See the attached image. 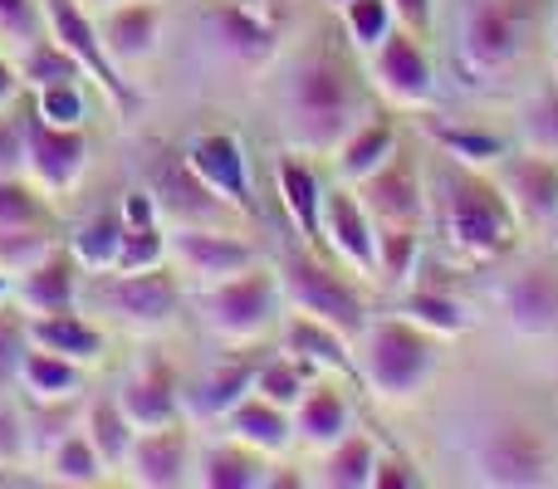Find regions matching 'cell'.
<instances>
[{
    "label": "cell",
    "mask_w": 558,
    "mask_h": 489,
    "mask_svg": "<svg viewBox=\"0 0 558 489\" xmlns=\"http://www.w3.org/2000/svg\"><path fill=\"white\" fill-rule=\"evenodd\" d=\"M284 133L304 152H333L353 133V98L333 64H299L284 88Z\"/></svg>",
    "instance_id": "1"
},
{
    "label": "cell",
    "mask_w": 558,
    "mask_h": 489,
    "mask_svg": "<svg viewBox=\"0 0 558 489\" xmlns=\"http://www.w3.org/2000/svg\"><path fill=\"white\" fill-rule=\"evenodd\" d=\"M436 192H441V235H446V245H451L456 259L485 265V259H495L505 245H510L514 216H510V206L500 201L495 186L475 182V176L446 172Z\"/></svg>",
    "instance_id": "2"
},
{
    "label": "cell",
    "mask_w": 558,
    "mask_h": 489,
    "mask_svg": "<svg viewBox=\"0 0 558 489\" xmlns=\"http://www.w3.org/2000/svg\"><path fill=\"white\" fill-rule=\"evenodd\" d=\"M432 363H436L432 338L416 323H407V318H387V323L363 328V377L387 402L412 396L432 377Z\"/></svg>",
    "instance_id": "3"
},
{
    "label": "cell",
    "mask_w": 558,
    "mask_h": 489,
    "mask_svg": "<svg viewBox=\"0 0 558 489\" xmlns=\"http://www.w3.org/2000/svg\"><path fill=\"white\" fill-rule=\"evenodd\" d=\"M520 39L524 25L514 0H456V59L465 64V74L495 78L514 64Z\"/></svg>",
    "instance_id": "4"
},
{
    "label": "cell",
    "mask_w": 558,
    "mask_h": 489,
    "mask_svg": "<svg viewBox=\"0 0 558 489\" xmlns=\"http://www.w3.org/2000/svg\"><path fill=\"white\" fill-rule=\"evenodd\" d=\"M465 465H471L475 485H495V489H530L549 480V451L524 426H510V421L475 431Z\"/></svg>",
    "instance_id": "5"
},
{
    "label": "cell",
    "mask_w": 558,
    "mask_h": 489,
    "mask_svg": "<svg viewBox=\"0 0 558 489\" xmlns=\"http://www.w3.org/2000/svg\"><path fill=\"white\" fill-rule=\"evenodd\" d=\"M279 289H284V298H289V304H294L304 318H314V323L333 328L338 338H363V328H367L363 304H357L353 289H348L338 274H328L324 265H314V259H304V255L284 259Z\"/></svg>",
    "instance_id": "6"
},
{
    "label": "cell",
    "mask_w": 558,
    "mask_h": 489,
    "mask_svg": "<svg viewBox=\"0 0 558 489\" xmlns=\"http://www.w3.org/2000/svg\"><path fill=\"white\" fill-rule=\"evenodd\" d=\"M495 192L510 206L514 225H549L558 216V157L554 152L500 157Z\"/></svg>",
    "instance_id": "7"
},
{
    "label": "cell",
    "mask_w": 558,
    "mask_h": 489,
    "mask_svg": "<svg viewBox=\"0 0 558 489\" xmlns=\"http://www.w3.org/2000/svg\"><path fill=\"white\" fill-rule=\"evenodd\" d=\"M206 323L216 328L231 343H245L255 338L275 314V284L265 274H231L206 294Z\"/></svg>",
    "instance_id": "8"
},
{
    "label": "cell",
    "mask_w": 558,
    "mask_h": 489,
    "mask_svg": "<svg viewBox=\"0 0 558 489\" xmlns=\"http://www.w3.org/2000/svg\"><path fill=\"white\" fill-rule=\"evenodd\" d=\"M505 323L520 338H549L558 333V279L549 269H520L495 289Z\"/></svg>",
    "instance_id": "9"
},
{
    "label": "cell",
    "mask_w": 558,
    "mask_h": 489,
    "mask_svg": "<svg viewBox=\"0 0 558 489\" xmlns=\"http://www.w3.org/2000/svg\"><path fill=\"white\" fill-rule=\"evenodd\" d=\"M373 84L397 108L432 103V64H426V54L416 49L412 35H387L373 49Z\"/></svg>",
    "instance_id": "10"
},
{
    "label": "cell",
    "mask_w": 558,
    "mask_h": 489,
    "mask_svg": "<svg viewBox=\"0 0 558 489\" xmlns=\"http://www.w3.org/2000/svg\"><path fill=\"white\" fill-rule=\"evenodd\" d=\"M318 231L328 235L333 255L343 259V265H353L357 274H373V269H377V231H373V221H367V211H363V201H357V196H348V192L324 196Z\"/></svg>",
    "instance_id": "11"
},
{
    "label": "cell",
    "mask_w": 558,
    "mask_h": 489,
    "mask_svg": "<svg viewBox=\"0 0 558 489\" xmlns=\"http://www.w3.org/2000/svg\"><path fill=\"white\" fill-rule=\"evenodd\" d=\"M172 255L186 274L211 279V284H221V279L251 269V249H245L241 241H231V235H211V231H182L172 241Z\"/></svg>",
    "instance_id": "12"
},
{
    "label": "cell",
    "mask_w": 558,
    "mask_h": 489,
    "mask_svg": "<svg viewBox=\"0 0 558 489\" xmlns=\"http://www.w3.org/2000/svg\"><path fill=\"white\" fill-rule=\"evenodd\" d=\"M363 211L387 225H412L422 216V192H416L412 167L383 162L373 176H363Z\"/></svg>",
    "instance_id": "13"
},
{
    "label": "cell",
    "mask_w": 558,
    "mask_h": 489,
    "mask_svg": "<svg viewBox=\"0 0 558 489\" xmlns=\"http://www.w3.org/2000/svg\"><path fill=\"white\" fill-rule=\"evenodd\" d=\"M45 15H49V25H54L59 49H64V54H74V64L94 69L98 84H104L113 98H123V88H118L113 69H108L104 49H98V39H94V25H88V20L74 10V0H45Z\"/></svg>",
    "instance_id": "14"
},
{
    "label": "cell",
    "mask_w": 558,
    "mask_h": 489,
    "mask_svg": "<svg viewBox=\"0 0 558 489\" xmlns=\"http://www.w3.org/2000/svg\"><path fill=\"white\" fill-rule=\"evenodd\" d=\"M186 167H192L221 201L245 206V157L231 137H202V143L192 147V157H186Z\"/></svg>",
    "instance_id": "15"
},
{
    "label": "cell",
    "mask_w": 558,
    "mask_h": 489,
    "mask_svg": "<svg viewBox=\"0 0 558 489\" xmlns=\"http://www.w3.org/2000/svg\"><path fill=\"white\" fill-rule=\"evenodd\" d=\"M108 304H113V314L133 318V323H162L177 304V289L167 274L133 269V274H123L113 289H108Z\"/></svg>",
    "instance_id": "16"
},
{
    "label": "cell",
    "mask_w": 558,
    "mask_h": 489,
    "mask_svg": "<svg viewBox=\"0 0 558 489\" xmlns=\"http://www.w3.org/2000/svg\"><path fill=\"white\" fill-rule=\"evenodd\" d=\"M128 455H133V475L143 485H177L186 470V445L167 426L162 431H143V441L128 445Z\"/></svg>",
    "instance_id": "17"
},
{
    "label": "cell",
    "mask_w": 558,
    "mask_h": 489,
    "mask_svg": "<svg viewBox=\"0 0 558 489\" xmlns=\"http://www.w3.org/2000/svg\"><path fill=\"white\" fill-rule=\"evenodd\" d=\"M294 431L304 436L308 445H338L348 436V406H343V396L328 392V387H314L308 396H299Z\"/></svg>",
    "instance_id": "18"
},
{
    "label": "cell",
    "mask_w": 558,
    "mask_h": 489,
    "mask_svg": "<svg viewBox=\"0 0 558 489\" xmlns=\"http://www.w3.org/2000/svg\"><path fill=\"white\" fill-rule=\"evenodd\" d=\"M29 162L45 176L49 186H69L84 167V137L74 133H49V127H35L29 133Z\"/></svg>",
    "instance_id": "19"
},
{
    "label": "cell",
    "mask_w": 558,
    "mask_h": 489,
    "mask_svg": "<svg viewBox=\"0 0 558 489\" xmlns=\"http://www.w3.org/2000/svg\"><path fill=\"white\" fill-rule=\"evenodd\" d=\"M231 431H235V441L255 445V451H270V455L289 445L284 406H270L265 396H255V402H235V406H231Z\"/></svg>",
    "instance_id": "20"
},
{
    "label": "cell",
    "mask_w": 558,
    "mask_h": 489,
    "mask_svg": "<svg viewBox=\"0 0 558 489\" xmlns=\"http://www.w3.org/2000/svg\"><path fill=\"white\" fill-rule=\"evenodd\" d=\"M383 162H392V127H387V123L353 127V133L343 137V147H338V172H343L348 182L373 176Z\"/></svg>",
    "instance_id": "21"
},
{
    "label": "cell",
    "mask_w": 558,
    "mask_h": 489,
    "mask_svg": "<svg viewBox=\"0 0 558 489\" xmlns=\"http://www.w3.org/2000/svg\"><path fill=\"white\" fill-rule=\"evenodd\" d=\"M373 470H377V451L367 436H343V441L333 445V455H328L324 465V485L333 489H367L373 485Z\"/></svg>",
    "instance_id": "22"
},
{
    "label": "cell",
    "mask_w": 558,
    "mask_h": 489,
    "mask_svg": "<svg viewBox=\"0 0 558 489\" xmlns=\"http://www.w3.org/2000/svg\"><path fill=\"white\" fill-rule=\"evenodd\" d=\"M279 196H284L289 216L304 235L318 231V216H324V196H318V182L304 162H279Z\"/></svg>",
    "instance_id": "23"
},
{
    "label": "cell",
    "mask_w": 558,
    "mask_h": 489,
    "mask_svg": "<svg viewBox=\"0 0 558 489\" xmlns=\"http://www.w3.org/2000/svg\"><path fill=\"white\" fill-rule=\"evenodd\" d=\"M118 412H123L128 426H137V431H162V426H172V392H167L162 382H147V377H137V382L123 387V402H118Z\"/></svg>",
    "instance_id": "24"
},
{
    "label": "cell",
    "mask_w": 558,
    "mask_h": 489,
    "mask_svg": "<svg viewBox=\"0 0 558 489\" xmlns=\"http://www.w3.org/2000/svg\"><path fill=\"white\" fill-rule=\"evenodd\" d=\"M520 137H524L530 152H554L558 157V88H539L534 98H524Z\"/></svg>",
    "instance_id": "25"
},
{
    "label": "cell",
    "mask_w": 558,
    "mask_h": 489,
    "mask_svg": "<svg viewBox=\"0 0 558 489\" xmlns=\"http://www.w3.org/2000/svg\"><path fill=\"white\" fill-rule=\"evenodd\" d=\"M35 343L45 347V353H59V357H98V333H88L84 323H74V318H64V314H54V318H39L35 328Z\"/></svg>",
    "instance_id": "26"
},
{
    "label": "cell",
    "mask_w": 558,
    "mask_h": 489,
    "mask_svg": "<svg viewBox=\"0 0 558 489\" xmlns=\"http://www.w3.org/2000/svg\"><path fill=\"white\" fill-rule=\"evenodd\" d=\"M348 338H338L333 328L314 323V318L299 314L294 323H289V353L308 357V363H324V367H348V353H343Z\"/></svg>",
    "instance_id": "27"
},
{
    "label": "cell",
    "mask_w": 558,
    "mask_h": 489,
    "mask_svg": "<svg viewBox=\"0 0 558 489\" xmlns=\"http://www.w3.org/2000/svg\"><path fill=\"white\" fill-rule=\"evenodd\" d=\"M157 39V15L147 5H128L108 20V49L113 54H147Z\"/></svg>",
    "instance_id": "28"
},
{
    "label": "cell",
    "mask_w": 558,
    "mask_h": 489,
    "mask_svg": "<svg viewBox=\"0 0 558 489\" xmlns=\"http://www.w3.org/2000/svg\"><path fill=\"white\" fill-rule=\"evenodd\" d=\"M402 314H407V323H416L422 333L451 338V333H461L465 328V308L456 304V298H446V294H412Z\"/></svg>",
    "instance_id": "29"
},
{
    "label": "cell",
    "mask_w": 558,
    "mask_h": 489,
    "mask_svg": "<svg viewBox=\"0 0 558 489\" xmlns=\"http://www.w3.org/2000/svg\"><path fill=\"white\" fill-rule=\"evenodd\" d=\"M162 192H167V206H172L177 216H216L211 186H206L192 167H167V172H162Z\"/></svg>",
    "instance_id": "30"
},
{
    "label": "cell",
    "mask_w": 558,
    "mask_h": 489,
    "mask_svg": "<svg viewBox=\"0 0 558 489\" xmlns=\"http://www.w3.org/2000/svg\"><path fill=\"white\" fill-rule=\"evenodd\" d=\"M343 20H348V35H353L357 49H377L392 35V5H387V0H348Z\"/></svg>",
    "instance_id": "31"
},
{
    "label": "cell",
    "mask_w": 558,
    "mask_h": 489,
    "mask_svg": "<svg viewBox=\"0 0 558 489\" xmlns=\"http://www.w3.org/2000/svg\"><path fill=\"white\" fill-rule=\"evenodd\" d=\"M25 304L35 314H64L69 304V269L64 265H39L35 274L25 279Z\"/></svg>",
    "instance_id": "32"
},
{
    "label": "cell",
    "mask_w": 558,
    "mask_h": 489,
    "mask_svg": "<svg viewBox=\"0 0 558 489\" xmlns=\"http://www.w3.org/2000/svg\"><path fill=\"white\" fill-rule=\"evenodd\" d=\"M118 241H123L118 216H98V221H88L84 231H78V259L94 269H108L118 259Z\"/></svg>",
    "instance_id": "33"
},
{
    "label": "cell",
    "mask_w": 558,
    "mask_h": 489,
    "mask_svg": "<svg viewBox=\"0 0 558 489\" xmlns=\"http://www.w3.org/2000/svg\"><path fill=\"white\" fill-rule=\"evenodd\" d=\"M251 382L255 377L245 372V367H226V372L206 377V387L196 392V412H211V416L231 412V406L241 402V392H251Z\"/></svg>",
    "instance_id": "34"
},
{
    "label": "cell",
    "mask_w": 558,
    "mask_h": 489,
    "mask_svg": "<svg viewBox=\"0 0 558 489\" xmlns=\"http://www.w3.org/2000/svg\"><path fill=\"white\" fill-rule=\"evenodd\" d=\"M216 29H221V39L241 59H265L270 54V35H265L251 15H241V10H221V15H216Z\"/></svg>",
    "instance_id": "35"
},
{
    "label": "cell",
    "mask_w": 558,
    "mask_h": 489,
    "mask_svg": "<svg viewBox=\"0 0 558 489\" xmlns=\"http://www.w3.org/2000/svg\"><path fill=\"white\" fill-rule=\"evenodd\" d=\"M412 259H416V235H412V225H387V231L377 235V269H383L392 284L412 274Z\"/></svg>",
    "instance_id": "36"
},
{
    "label": "cell",
    "mask_w": 558,
    "mask_h": 489,
    "mask_svg": "<svg viewBox=\"0 0 558 489\" xmlns=\"http://www.w3.org/2000/svg\"><path fill=\"white\" fill-rule=\"evenodd\" d=\"M20 372H25V382L35 387L39 396H59V392L74 387V367H69L59 353H25Z\"/></svg>",
    "instance_id": "37"
},
{
    "label": "cell",
    "mask_w": 558,
    "mask_h": 489,
    "mask_svg": "<svg viewBox=\"0 0 558 489\" xmlns=\"http://www.w3.org/2000/svg\"><path fill=\"white\" fill-rule=\"evenodd\" d=\"M157 259H162V241H157V231L147 221H128L123 241H118V259L113 265L123 269V274H133V269H153Z\"/></svg>",
    "instance_id": "38"
},
{
    "label": "cell",
    "mask_w": 558,
    "mask_h": 489,
    "mask_svg": "<svg viewBox=\"0 0 558 489\" xmlns=\"http://www.w3.org/2000/svg\"><path fill=\"white\" fill-rule=\"evenodd\" d=\"M255 392H260L270 406H299V396H304V377H299V367H289L284 357H279V363L255 372Z\"/></svg>",
    "instance_id": "39"
},
{
    "label": "cell",
    "mask_w": 558,
    "mask_h": 489,
    "mask_svg": "<svg viewBox=\"0 0 558 489\" xmlns=\"http://www.w3.org/2000/svg\"><path fill=\"white\" fill-rule=\"evenodd\" d=\"M255 480H260V475H255V465L241 461V455H226V451L206 455L202 485H211V489H245V485H255Z\"/></svg>",
    "instance_id": "40"
},
{
    "label": "cell",
    "mask_w": 558,
    "mask_h": 489,
    "mask_svg": "<svg viewBox=\"0 0 558 489\" xmlns=\"http://www.w3.org/2000/svg\"><path fill=\"white\" fill-rule=\"evenodd\" d=\"M94 445L104 461H123L128 455V416L118 406H98L94 412Z\"/></svg>",
    "instance_id": "41"
},
{
    "label": "cell",
    "mask_w": 558,
    "mask_h": 489,
    "mask_svg": "<svg viewBox=\"0 0 558 489\" xmlns=\"http://www.w3.org/2000/svg\"><path fill=\"white\" fill-rule=\"evenodd\" d=\"M29 221H35V201H29V192L0 176V231L15 235L20 225H29Z\"/></svg>",
    "instance_id": "42"
},
{
    "label": "cell",
    "mask_w": 558,
    "mask_h": 489,
    "mask_svg": "<svg viewBox=\"0 0 558 489\" xmlns=\"http://www.w3.org/2000/svg\"><path fill=\"white\" fill-rule=\"evenodd\" d=\"M446 152H456L461 162L481 167V162H500V143L495 137H475V133H441Z\"/></svg>",
    "instance_id": "43"
},
{
    "label": "cell",
    "mask_w": 558,
    "mask_h": 489,
    "mask_svg": "<svg viewBox=\"0 0 558 489\" xmlns=\"http://www.w3.org/2000/svg\"><path fill=\"white\" fill-rule=\"evenodd\" d=\"M54 470L64 475V480H94L98 475V455H94V441H69L64 451H59V461H54Z\"/></svg>",
    "instance_id": "44"
},
{
    "label": "cell",
    "mask_w": 558,
    "mask_h": 489,
    "mask_svg": "<svg viewBox=\"0 0 558 489\" xmlns=\"http://www.w3.org/2000/svg\"><path fill=\"white\" fill-rule=\"evenodd\" d=\"M49 249H45V241H35V235H15L10 241V231H0V259L5 265H15V269H29V265H39Z\"/></svg>",
    "instance_id": "45"
},
{
    "label": "cell",
    "mask_w": 558,
    "mask_h": 489,
    "mask_svg": "<svg viewBox=\"0 0 558 489\" xmlns=\"http://www.w3.org/2000/svg\"><path fill=\"white\" fill-rule=\"evenodd\" d=\"M29 74H35L45 88L49 84H69V74H74V54H64V49H59V54L54 49H45V54L29 59Z\"/></svg>",
    "instance_id": "46"
},
{
    "label": "cell",
    "mask_w": 558,
    "mask_h": 489,
    "mask_svg": "<svg viewBox=\"0 0 558 489\" xmlns=\"http://www.w3.org/2000/svg\"><path fill=\"white\" fill-rule=\"evenodd\" d=\"M45 118H49L54 127L78 123V98H74V88H69V84H49V88H45Z\"/></svg>",
    "instance_id": "47"
},
{
    "label": "cell",
    "mask_w": 558,
    "mask_h": 489,
    "mask_svg": "<svg viewBox=\"0 0 558 489\" xmlns=\"http://www.w3.org/2000/svg\"><path fill=\"white\" fill-rule=\"evenodd\" d=\"M20 363H25V357H20V328L15 323H0V387L15 377Z\"/></svg>",
    "instance_id": "48"
},
{
    "label": "cell",
    "mask_w": 558,
    "mask_h": 489,
    "mask_svg": "<svg viewBox=\"0 0 558 489\" xmlns=\"http://www.w3.org/2000/svg\"><path fill=\"white\" fill-rule=\"evenodd\" d=\"M392 5V20H402L407 29H422L432 20V0H387Z\"/></svg>",
    "instance_id": "49"
},
{
    "label": "cell",
    "mask_w": 558,
    "mask_h": 489,
    "mask_svg": "<svg viewBox=\"0 0 558 489\" xmlns=\"http://www.w3.org/2000/svg\"><path fill=\"white\" fill-rule=\"evenodd\" d=\"M407 465H397V461H377V470H373V489H407V485H416V475H402Z\"/></svg>",
    "instance_id": "50"
},
{
    "label": "cell",
    "mask_w": 558,
    "mask_h": 489,
    "mask_svg": "<svg viewBox=\"0 0 558 489\" xmlns=\"http://www.w3.org/2000/svg\"><path fill=\"white\" fill-rule=\"evenodd\" d=\"M15 157H20V133L15 127H0V176L15 167Z\"/></svg>",
    "instance_id": "51"
},
{
    "label": "cell",
    "mask_w": 558,
    "mask_h": 489,
    "mask_svg": "<svg viewBox=\"0 0 558 489\" xmlns=\"http://www.w3.org/2000/svg\"><path fill=\"white\" fill-rule=\"evenodd\" d=\"M0 25H10V29H25L29 25V5L25 0H0Z\"/></svg>",
    "instance_id": "52"
},
{
    "label": "cell",
    "mask_w": 558,
    "mask_h": 489,
    "mask_svg": "<svg viewBox=\"0 0 558 489\" xmlns=\"http://www.w3.org/2000/svg\"><path fill=\"white\" fill-rule=\"evenodd\" d=\"M15 441H20V426H15V416H10V412H0V455H10V451H15Z\"/></svg>",
    "instance_id": "53"
},
{
    "label": "cell",
    "mask_w": 558,
    "mask_h": 489,
    "mask_svg": "<svg viewBox=\"0 0 558 489\" xmlns=\"http://www.w3.org/2000/svg\"><path fill=\"white\" fill-rule=\"evenodd\" d=\"M5 98H10V74L0 69V103H5Z\"/></svg>",
    "instance_id": "54"
},
{
    "label": "cell",
    "mask_w": 558,
    "mask_h": 489,
    "mask_svg": "<svg viewBox=\"0 0 558 489\" xmlns=\"http://www.w3.org/2000/svg\"><path fill=\"white\" fill-rule=\"evenodd\" d=\"M549 241H554V249H558V216L549 221Z\"/></svg>",
    "instance_id": "55"
},
{
    "label": "cell",
    "mask_w": 558,
    "mask_h": 489,
    "mask_svg": "<svg viewBox=\"0 0 558 489\" xmlns=\"http://www.w3.org/2000/svg\"><path fill=\"white\" fill-rule=\"evenodd\" d=\"M554 69H558V15H554Z\"/></svg>",
    "instance_id": "56"
},
{
    "label": "cell",
    "mask_w": 558,
    "mask_h": 489,
    "mask_svg": "<svg viewBox=\"0 0 558 489\" xmlns=\"http://www.w3.org/2000/svg\"><path fill=\"white\" fill-rule=\"evenodd\" d=\"M338 5H348V0H338Z\"/></svg>",
    "instance_id": "57"
},
{
    "label": "cell",
    "mask_w": 558,
    "mask_h": 489,
    "mask_svg": "<svg viewBox=\"0 0 558 489\" xmlns=\"http://www.w3.org/2000/svg\"><path fill=\"white\" fill-rule=\"evenodd\" d=\"M0 289H5V284H0Z\"/></svg>",
    "instance_id": "58"
}]
</instances>
